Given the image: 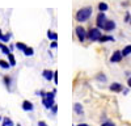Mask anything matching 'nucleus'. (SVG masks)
<instances>
[{
  "instance_id": "f257e3e1",
  "label": "nucleus",
  "mask_w": 131,
  "mask_h": 126,
  "mask_svg": "<svg viewBox=\"0 0 131 126\" xmlns=\"http://www.w3.org/2000/svg\"><path fill=\"white\" fill-rule=\"evenodd\" d=\"M92 12H93L92 7H84V8L78 10V13H76V20H78L79 23H84V21H86L91 17Z\"/></svg>"
},
{
  "instance_id": "f03ea898",
  "label": "nucleus",
  "mask_w": 131,
  "mask_h": 126,
  "mask_svg": "<svg viewBox=\"0 0 131 126\" xmlns=\"http://www.w3.org/2000/svg\"><path fill=\"white\" fill-rule=\"evenodd\" d=\"M54 97H55V89H54L52 92H46L45 97H42V104L46 109H51L52 105L55 104L54 102Z\"/></svg>"
},
{
  "instance_id": "7ed1b4c3",
  "label": "nucleus",
  "mask_w": 131,
  "mask_h": 126,
  "mask_svg": "<svg viewBox=\"0 0 131 126\" xmlns=\"http://www.w3.org/2000/svg\"><path fill=\"white\" fill-rule=\"evenodd\" d=\"M101 36H102V34H101V32H100V29H98V28L91 29V30L88 32V34H86V37H88L91 41H98Z\"/></svg>"
},
{
  "instance_id": "20e7f679",
  "label": "nucleus",
  "mask_w": 131,
  "mask_h": 126,
  "mask_svg": "<svg viewBox=\"0 0 131 126\" xmlns=\"http://www.w3.org/2000/svg\"><path fill=\"white\" fill-rule=\"evenodd\" d=\"M105 23H106V16H105V13H104V12L98 13L97 20H96V25H97V28H98V29H100V28H104Z\"/></svg>"
},
{
  "instance_id": "39448f33",
  "label": "nucleus",
  "mask_w": 131,
  "mask_h": 126,
  "mask_svg": "<svg viewBox=\"0 0 131 126\" xmlns=\"http://www.w3.org/2000/svg\"><path fill=\"white\" fill-rule=\"evenodd\" d=\"M76 34H78V38L80 41H84L86 38V34H88V33L85 32V29L83 26H78V28H76Z\"/></svg>"
},
{
  "instance_id": "423d86ee",
  "label": "nucleus",
  "mask_w": 131,
  "mask_h": 126,
  "mask_svg": "<svg viewBox=\"0 0 131 126\" xmlns=\"http://www.w3.org/2000/svg\"><path fill=\"white\" fill-rule=\"evenodd\" d=\"M102 29L106 30V32H110V30L115 29V23H114V21H112V20H106V23H105V25H104Z\"/></svg>"
},
{
  "instance_id": "0eeeda50",
  "label": "nucleus",
  "mask_w": 131,
  "mask_h": 126,
  "mask_svg": "<svg viewBox=\"0 0 131 126\" xmlns=\"http://www.w3.org/2000/svg\"><path fill=\"white\" fill-rule=\"evenodd\" d=\"M123 57H122V52L121 51H114V54L112 55V58H110V62L112 63H115V62H121V59H122Z\"/></svg>"
},
{
  "instance_id": "6e6552de",
  "label": "nucleus",
  "mask_w": 131,
  "mask_h": 126,
  "mask_svg": "<svg viewBox=\"0 0 131 126\" xmlns=\"http://www.w3.org/2000/svg\"><path fill=\"white\" fill-rule=\"evenodd\" d=\"M23 109H24L25 112H31L33 109H34V105H33L29 100H25V101L23 102Z\"/></svg>"
},
{
  "instance_id": "1a4fd4ad",
  "label": "nucleus",
  "mask_w": 131,
  "mask_h": 126,
  "mask_svg": "<svg viewBox=\"0 0 131 126\" xmlns=\"http://www.w3.org/2000/svg\"><path fill=\"white\" fill-rule=\"evenodd\" d=\"M42 76L43 78H45L46 80H51V79H54V72L51 71V70H45V71H43L42 72Z\"/></svg>"
},
{
  "instance_id": "9d476101",
  "label": "nucleus",
  "mask_w": 131,
  "mask_h": 126,
  "mask_svg": "<svg viewBox=\"0 0 131 126\" xmlns=\"http://www.w3.org/2000/svg\"><path fill=\"white\" fill-rule=\"evenodd\" d=\"M122 89H123V87H122V84H119V83H113L110 86V91H113V92H121Z\"/></svg>"
},
{
  "instance_id": "9b49d317",
  "label": "nucleus",
  "mask_w": 131,
  "mask_h": 126,
  "mask_svg": "<svg viewBox=\"0 0 131 126\" xmlns=\"http://www.w3.org/2000/svg\"><path fill=\"white\" fill-rule=\"evenodd\" d=\"M0 50L3 51V54H5V55H8L9 52H10V49L4 44V42H0Z\"/></svg>"
},
{
  "instance_id": "f8f14e48",
  "label": "nucleus",
  "mask_w": 131,
  "mask_h": 126,
  "mask_svg": "<svg viewBox=\"0 0 131 126\" xmlns=\"http://www.w3.org/2000/svg\"><path fill=\"white\" fill-rule=\"evenodd\" d=\"M8 62H9L10 67L16 66V59H15V57H13V54H12V52H9V54H8Z\"/></svg>"
},
{
  "instance_id": "ddd939ff",
  "label": "nucleus",
  "mask_w": 131,
  "mask_h": 126,
  "mask_svg": "<svg viewBox=\"0 0 131 126\" xmlns=\"http://www.w3.org/2000/svg\"><path fill=\"white\" fill-rule=\"evenodd\" d=\"M3 80H4V84H5V87H7V89H9L10 91V81H12V79H10V76H4L3 78Z\"/></svg>"
},
{
  "instance_id": "4468645a",
  "label": "nucleus",
  "mask_w": 131,
  "mask_h": 126,
  "mask_svg": "<svg viewBox=\"0 0 131 126\" xmlns=\"http://www.w3.org/2000/svg\"><path fill=\"white\" fill-rule=\"evenodd\" d=\"M121 52H122V57H127V55H130V54H131V45L126 46Z\"/></svg>"
},
{
  "instance_id": "2eb2a0df",
  "label": "nucleus",
  "mask_w": 131,
  "mask_h": 126,
  "mask_svg": "<svg viewBox=\"0 0 131 126\" xmlns=\"http://www.w3.org/2000/svg\"><path fill=\"white\" fill-rule=\"evenodd\" d=\"M15 46H16V49H18V50H21V51H24V50L28 47V46L24 44V42H16Z\"/></svg>"
},
{
  "instance_id": "dca6fc26",
  "label": "nucleus",
  "mask_w": 131,
  "mask_h": 126,
  "mask_svg": "<svg viewBox=\"0 0 131 126\" xmlns=\"http://www.w3.org/2000/svg\"><path fill=\"white\" fill-rule=\"evenodd\" d=\"M47 37H49V39H52V41H57L58 39V34L54 33V32H51V30L47 32Z\"/></svg>"
},
{
  "instance_id": "f3484780",
  "label": "nucleus",
  "mask_w": 131,
  "mask_h": 126,
  "mask_svg": "<svg viewBox=\"0 0 131 126\" xmlns=\"http://www.w3.org/2000/svg\"><path fill=\"white\" fill-rule=\"evenodd\" d=\"M3 126H13V121L8 117H4L3 118Z\"/></svg>"
},
{
  "instance_id": "a211bd4d",
  "label": "nucleus",
  "mask_w": 131,
  "mask_h": 126,
  "mask_svg": "<svg viewBox=\"0 0 131 126\" xmlns=\"http://www.w3.org/2000/svg\"><path fill=\"white\" fill-rule=\"evenodd\" d=\"M0 67H2V68H4V70H8V68L10 67V65H9V62H7V60H3V59H0Z\"/></svg>"
},
{
  "instance_id": "6ab92c4d",
  "label": "nucleus",
  "mask_w": 131,
  "mask_h": 126,
  "mask_svg": "<svg viewBox=\"0 0 131 126\" xmlns=\"http://www.w3.org/2000/svg\"><path fill=\"white\" fill-rule=\"evenodd\" d=\"M24 54H25L26 57H31L33 54H34V50H33L31 47H26V49L24 50Z\"/></svg>"
},
{
  "instance_id": "aec40b11",
  "label": "nucleus",
  "mask_w": 131,
  "mask_h": 126,
  "mask_svg": "<svg viewBox=\"0 0 131 126\" xmlns=\"http://www.w3.org/2000/svg\"><path fill=\"white\" fill-rule=\"evenodd\" d=\"M98 41H100V42H106V41H114V38L110 37V36H101Z\"/></svg>"
},
{
  "instance_id": "412c9836",
  "label": "nucleus",
  "mask_w": 131,
  "mask_h": 126,
  "mask_svg": "<svg viewBox=\"0 0 131 126\" xmlns=\"http://www.w3.org/2000/svg\"><path fill=\"white\" fill-rule=\"evenodd\" d=\"M73 108H75V112L78 113V114H81V113H83V107H81L80 104H75Z\"/></svg>"
},
{
  "instance_id": "4be33fe9",
  "label": "nucleus",
  "mask_w": 131,
  "mask_h": 126,
  "mask_svg": "<svg viewBox=\"0 0 131 126\" xmlns=\"http://www.w3.org/2000/svg\"><path fill=\"white\" fill-rule=\"evenodd\" d=\"M10 37H12V34H10V33H7V34H4V36H3V38H2V42L7 44V42H9Z\"/></svg>"
},
{
  "instance_id": "5701e85b",
  "label": "nucleus",
  "mask_w": 131,
  "mask_h": 126,
  "mask_svg": "<svg viewBox=\"0 0 131 126\" xmlns=\"http://www.w3.org/2000/svg\"><path fill=\"white\" fill-rule=\"evenodd\" d=\"M98 9H100V12H105L107 9V4L106 3H100L98 4Z\"/></svg>"
},
{
  "instance_id": "b1692460",
  "label": "nucleus",
  "mask_w": 131,
  "mask_h": 126,
  "mask_svg": "<svg viewBox=\"0 0 131 126\" xmlns=\"http://www.w3.org/2000/svg\"><path fill=\"white\" fill-rule=\"evenodd\" d=\"M101 126H115V125H114L113 122H110V121H107V122H104Z\"/></svg>"
},
{
  "instance_id": "393cba45",
  "label": "nucleus",
  "mask_w": 131,
  "mask_h": 126,
  "mask_svg": "<svg viewBox=\"0 0 131 126\" xmlns=\"http://www.w3.org/2000/svg\"><path fill=\"white\" fill-rule=\"evenodd\" d=\"M50 46H51L52 49H55V47L58 46V44H57V41H52V42H51V45H50Z\"/></svg>"
},
{
  "instance_id": "a878e982",
  "label": "nucleus",
  "mask_w": 131,
  "mask_h": 126,
  "mask_svg": "<svg viewBox=\"0 0 131 126\" xmlns=\"http://www.w3.org/2000/svg\"><path fill=\"white\" fill-rule=\"evenodd\" d=\"M54 81H55V83H58V72H57V71L54 72Z\"/></svg>"
},
{
  "instance_id": "bb28decb",
  "label": "nucleus",
  "mask_w": 131,
  "mask_h": 126,
  "mask_svg": "<svg viewBox=\"0 0 131 126\" xmlns=\"http://www.w3.org/2000/svg\"><path fill=\"white\" fill-rule=\"evenodd\" d=\"M51 110H52V113H57V110H58V107H57L55 104L52 105V108H51Z\"/></svg>"
},
{
  "instance_id": "cd10ccee",
  "label": "nucleus",
  "mask_w": 131,
  "mask_h": 126,
  "mask_svg": "<svg viewBox=\"0 0 131 126\" xmlns=\"http://www.w3.org/2000/svg\"><path fill=\"white\" fill-rule=\"evenodd\" d=\"M98 79H100V80H102V81H105V80H106L105 75H98Z\"/></svg>"
},
{
  "instance_id": "c85d7f7f",
  "label": "nucleus",
  "mask_w": 131,
  "mask_h": 126,
  "mask_svg": "<svg viewBox=\"0 0 131 126\" xmlns=\"http://www.w3.org/2000/svg\"><path fill=\"white\" fill-rule=\"evenodd\" d=\"M38 126H47V125L43 122V121H39V122H38Z\"/></svg>"
},
{
  "instance_id": "c756f323",
  "label": "nucleus",
  "mask_w": 131,
  "mask_h": 126,
  "mask_svg": "<svg viewBox=\"0 0 131 126\" xmlns=\"http://www.w3.org/2000/svg\"><path fill=\"white\" fill-rule=\"evenodd\" d=\"M127 84H128V87H130V88H131V78H130V79H128V81H127Z\"/></svg>"
},
{
  "instance_id": "7c9ffc66",
  "label": "nucleus",
  "mask_w": 131,
  "mask_h": 126,
  "mask_svg": "<svg viewBox=\"0 0 131 126\" xmlns=\"http://www.w3.org/2000/svg\"><path fill=\"white\" fill-rule=\"evenodd\" d=\"M15 47H16V46H15V44H13V45H10V46H9V49H10V50H13Z\"/></svg>"
},
{
  "instance_id": "2f4dec72",
  "label": "nucleus",
  "mask_w": 131,
  "mask_h": 126,
  "mask_svg": "<svg viewBox=\"0 0 131 126\" xmlns=\"http://www.w3.org/2000/svg\"><path fill=\"white\" fill-rule=\"evenodd\" d=\"M3 36H4V34L2 33V30H0V41H2V38H3Z\"/></svg>"
},
{
  "instance_id": "473e14b6",
  "label": "nucleus",
  "mask_w": 131,
  "mask_h": 126,
  "mask_svg": "<svg viewBox=\"0 0 131 126\" xmlns=\"http://www.w3.org/2000/svg\"><path fill=\"white\" fill-rule=\"evenodd\" d=\"M78 126H88L86 123H80V125H78Z\"/></svg>"
},
{
  "instance_id": "72a5a7b5",
  "label": "nucleus",
  "mask_w": 131,
  "mask_h": 126,
  "mask_svg": "<svg viewBox=\"0 0 131 126\" xmlns=\"http://www.w3.org/2000/svg\"><path fill=\"white\" fill-rule=\"evenodd\" d=\"M16 126H21V125H20V123H17V125H16Z\"/></svg>"
},
{
  "instance_id": "f704fd0d",
  "label": "nucleus",
  "mask_w": 131,
  "mask_h": 126,
  "mask_svg": "<svg viewBox=\"0 0 131 126\" xmlns=\"http://www.w3.org/2000/svg\"><path fill=\"white\" fill-rule=\"evenodd\" d=\"M2 120H3V118H2V117H0V121H2Z\"/></svg>"
},
{
  "instance_id": "c9c22d12",
  "label": "nucleus",
  "mask_w": 131,
  "mask_h": 126,
  "mask_svg": "<svg viewBox=\"0 0 131 126\" xmlns=\"http://www.w3.org/2000/svg\"><path fill=\"white\" fill-rule=\"evenodd\" d=\"M130 24H131V20H130Z\"/></svg>"
}]
</instances>
